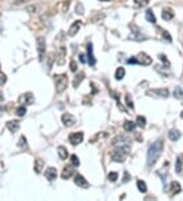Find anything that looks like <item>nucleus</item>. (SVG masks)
<instances>
[{"label": "nucleus", "mask_w": 183, "mask_h": 201, "mask_svg": "<svg viewBox=\"0 0 183 201\" xmlns=\"http://www.w3.org/2000/svg\"><path fill=\"white\" fill-rule=\"evenodd\" d=\"M164 149V143H163L162 139H159V140L155 141L153 144L150 146V148L147 149V163L149 167H153L157 161L159 160V158L161 156Z\"/></svg>", "instance_id": "obj_1"}, {"label": "nucleus", "mask_w": 183, "mask_h": 201, "mask_svg": "<svg viewBox=\"0 0 183 201\" xmlns=\"http://www.w3.org/2000/svg\"><path fill=\"white\" fill-rule=\"evenodd\" d=\"M129 152H130V146L123 144V145H121V146H117L111 152V158L114 162L122 163V162H124L125 158H127Z\"/></svg>", "instance_id": "obj_2"}, {"label": "nucleus", "mask_w": 183, "mask_h": 201, "mask_svg": "<svg viewBox=\"0 0 183 201\" xmlns=\"http://www.w3.org/2000/svg\"><path fill=\"white\" fill-rule=\"evenodd\" d=\"M54 82L56 87V92L58 94H61L66 89L68 85V77L65 73L63 74H55L54 75Z\"/></svg>", "instance_id": "obj_3"}, {"label": "nucleus", "mask_w": 183, "mask_h": 201, "mask_svg": "<svg viewBox=\"0 0 183 201\" xmlns=\"http://www.w3.org/2000/svg\"><path fill=\"white\" fill-rule=\"evenodd\" d=\"M37 51L39 54V60H43V57L46 52V40L44 37H38L37 38Z\"/></svg>", "instance_id": "obj_4"}, {"label": "nucleus", "mask_w": 183, "mask_h": 201, "mask_svg": "<svg viewBox=\"0 0 183 201\" xmlns=\"http://www.w3.org/2000/svg\"><path fill=\"white\" fill-rule=\"evenodd\" d=\"M135 59H136V63L140 64V65H144V66L151 65L152 62H153L152 57L149 56L147 54H145V52L138 53V55L135 57Z\"/></svg>", "instance_id": "obj_5"}, {"label": "nucleus", "mask_w": 183, "mask_h": 201, "mask_svg": "<svg viewBox=\"0 0 183 201\" xmlns=\"http://www.w3.org/2000/svg\"><path fill=\"white\" fill-rule=\"evenodd\" d=\"M147 96L160 97V98H168L169 90L167 88H158V89H150L147 92Z\"/></svg>", "instance_id": "obj_6"}, {"label": "nucleus", "mask_w": 183, "mask_h": 201, "mask_svg": "<svg viewBox=\"0 0 183 201\" xmlns=\"http://www.w3.org/2000/svg\"><path fill=\"white\" fill-rule=\"evenodd\" d=\"M68 140L72 145H78L83 142V132H76V133H71L68 137Z\"/></svg>", "instance_id": "obj_7"}, {"label": "nucleus", "mask_w": 183, "mask_h": 201, "mask_svg": "<svg viewBox=\"0 0 183 201\" xmlns=\"http://www.w3.org/2000/svg\"><path fill=\"white\" fill-rule=\"evenodd\" d=\"M34 96L31 92H26V94H21L19 98V103L21 104V105H32L34 103Z\"/></svg>", "instance_id": "obj_8"}, {"label": "nucleus", "mask_w": 183, "mask_h": 201, "mask_svg": "<svg viewBox=\"0 0 183 201\" xmlns=\"http://www.w3.org/2000/svg\"><path fill=\"white\" fill-rule=\"evenodd\" d=\"M61 121H62V123L65 126L70 127V126L75 124V117L69 113H64L62 115V117H61Z\"/></svg>", "instance_id": "obj_9"}, {"label": "nucleus", "mask_w": 183, "mask_h": 201, "mask_svg": "<svg viewBox=\"0 0 183 201\" xmlns=\"http://www.w3.org/2000/svg\"><path fill=\"white\" fill-rule=\"evenodd\" d=\"M44 176L46 177V179H47L48 181L53 182V181L57 178V170L55 169L54 167L47 168V170H46L45 173H44Z\"/></svg>", "instance_id": "obj_10"}, {"label": "nucleus", "mask_w": 183, "mask_h": 201, "mask_svg": "<svg viewBox=\"0 0 183 201\" xmlns=\"http://www.w3.org/2000/svg\"><path fill=\"white\" fill-rule=\"evenodd\" d=\"M80 26H81V21H75L71 26H70L69 30H68L67 35L69 37H74L78 33Z\"/></svg>", "instance_id": "obj_11"}, {"label": "nucleus", "mask_w": 183, "mask_h": 201, "mask_svg": "<svg viewBox=\"0 0 183 201\" xmlns=\"http://www.w3.org/2000/svg\"><path fill=\"white\" fill-rule=\"evenodd\" d=\"M87 51H88V61H89V64L91 66H94L95 64H96L97 60L96 58H95L94 56V52H93V44L92 43H89L87 46Z\"/></svg>", "instance_id": "obj_12"}, {"label": "nucleus", "mask_w": 183, "mask_h": 201, "mask_svg": "<svg viewBox=\"0 0 183 201\" xmlns=\"http://www.w3.org/2000/svg\"><path fill=\"white\" fill-rule=\"evenodd\" d=\"M74 183H75L78 187H81V188H89V186H90L88 181L80 175H76L74 177Z\"/></svg>", "instance_id": "obj_13"}, {"label": "nucleus", "mask_w": 183, "mask_h": 201, "mask_svg": "<svg viewBox=\"0 0 183 201\" xmlns=\"http://www.w3.org/2000/svg\"><path fill=\"white\" fill-rule=\"evenodd\" d=\"M74 173V169L71 165H65L64 169H63L62 173H61V178L62 179H69L70 177L73 175Z\"/></svg>", "instance_id": "obj_14"}, {"label": "nucleus", "mask_w": 183, "mask_h": 201, "mask_svg": "<svg viewBox=\"0 0 183 201\" xmlns=\"http://www.w3.org/2000/svg\"><path fill=\"white\" fill-rule=\"evenodd\" d=\"M6 127L8 128V130H9L10 132L15 133V132L19 129V121H16V120L9 121V122L6 123Z\"/></svg>", "instance_id": "obj_15"}, {"label": "nucleus", "mask_w": 183, "mask_h": 201, "mask_svg": "<svg viewBox=\"0 0 183 201\" xmlns=\"http://www.w3.org/2000/svg\"><path fill=\"white\" fill-rule=\"evenodd\" d=\"M168 136L171 141H177L180 138V136H181V133L179 132V130H177L176 128H173V129H171L169 131Z\"/></svg>", "instance_id": "obj_16"}, {"label": "nucleus", "mask_w": 183, "mask_h": 201, "mask_svg": "<svg viewBox=\"0 0 183 201\" xmlns=\"http://www.w3.org/2000/svg\"><path fill=\"white\" fill-rule=\"evenodd\" d=\"M44 165H45V163H44L43 160H41V158H36V160H35V163H34V171L36 172L37 174H40L42 172V170H43Z\"/></svg>", "instance_id": "obj_17"}, {"label": "nucleus", "mask_w": 183, "mask_h": 201, "mask_svg": "<svg viewBox=\"0 0 183 201\" xmlns=\"http://www.w3.org/2000/svg\"><path fill=\"white\" fill-rule=\"evenodd\" d=\"M181 191H182V188H181V186H180L179 183L176 182V181L171 183V192L173 195H176V194L180 193Z\"/></svg>", "instance_id": "obj_18"}, {"label": "nucleus", "mask_w": 183, "mask_h": 201, "mask_svg": "<svg viewBox=\"0 0 183 201\" xmlns=\"http://www.w3.org/2000/svg\"><path fill=\"white\" fill-rule=\"evenodd\" d=\"M57 151H58V156H60V158L61 160H66L67 158V156H68V151H67V149H66V147L65 146H58V148H57Z\"/></svg>", "instance_id": "obj_19"}, {"label": "nucleus", "mask_w": 183, "mask_h": 201, "mask_svg": "<svg viewBox=\"0 0 183 201\" xmlns=\"http://www.w3.org/2000/svg\"><path fill=\"white\" fill-rule=\"evenodd\" d=\"M83 78H85V73H83V72H79L78 74H76V76L74 77V79H73V87L74 88L78 87V85H80V82L83 80Z\"/></svg>", "instance_id": "obj_20"}, {"label": "nucleus", "mask_w": 183, "mask_h": 201, "mask_svg": "<svg viewBox=\"0 0 183 201\" xmlns=\"http://www.w3.org/2000/svg\"><path fill=\"white\" fill-rule=\"evenodd\" d=\"M145 19L151 23H156V16L154 15L153 10L152 9H147V11H145Z\"/></svg>", "instance_id": "obj_21"}, {"label": "nucleus", "mask_w": 183, "mask_h": 201, "mask_svg": "<svg viewBox=\"0 0 183 201\" xmlns=\"http://www.w3.org/2000/svg\"><path fill=\"white\" fill-rule=\"evenodd\" d=\"M123 128H124V130L127 132L133 131V130L135 129V123L132 122V121H125L124 124H123Z\"/></svg>", "instance_id": "obj_22"}, {"label": "nucleus", "mask_w": 183, "mask_h": 201, "mask_svg": "<svg viewBox=\"0 0 183 201\" xmlns=\"http://www.w3.org/2000/svg\"><path fill=\"white\" fill-rule=\"evenodd\" d=\"M162 17H163V19L169 21L174 17V13L172 12L170 9H164L162 12Z\"/></svg>", "instance_id": "obj_23"}, {"label": "nucleus", "mask_w": 183, "mask_h": 201, "mask_svg": "<svg viewBox=\"0 0 183 201\" xmlns=\"http://www.w3.org/2000/svg\"><path fill=\"white\" fill-rule=\"evenodd\" d=\"M125 75V69L123 67H119L117 68V70H116L115 72V77L117 80H121V79L124 77Z\"/></svg>", "instance_id": "obj_24"}, {"label": "nucleus", "mask_w": 183, "mask_h": 201, "mask_svg": "<svg viewBox=\"0 0 183 201\" xmlns=\"http://www.w3.org/2000/svg\"><path fill=\"white\" fill-rule=\"evenodd\" d=\"M129 138L128 137H124L123 135H119L118 137H116L113 140V144H117V143H125V142H128Z\"/></svg>", "instance_id": "obj_25"}, {"label": "nucleus", "mask_w": 183, "mask_h": 201, "mask_svg": "<svg viewBox=\"0 0 183 201\" xmlns=\"http://www.w3.org/2000/svg\"><path fill=\"white\" fill-rule=\"evenodd\" d=\"M137 188H138V190H140V192H142V193H145V192H147V185H145V183L142 180H138L137 181Z\"/></svg>", "instance_id": "obj_26"}, {"label": "nucleus", "mask_w": 183, "mask_h": 201, "mask_svg": "<svg viewBox=\"0 0 183 201\" xmlns=\"http://www.w3.org/2000/svg\"><path fill=\"white\" fill-rule=\"evenodd\" d=\"M182 161L180 160V158H177L176 161V165H175V172L177 174H181L182 173Z\"/></svg>", "instance_id": "obj_27"}, {"label": "nucleus", "mask_w": 183, "mask_h": 201, "mask_svg": "<svg viewBox=\"0 0 183 201\" xmlns=\"http://www.w3.org/2000/svg\"><path fill=\"white\" fill-rule=\"evenodd\" d=\"M136 123H137V125L140 126V128H145L147 120H145V118L144 116H137L136 117Z\"/></svg>", "instance_id": "obj_28"}, {"label": "nucleus", "mask_w": 183, "mask_h": 201, "mask_svg": "<svg viewBox=\"0 0 183 201\" xmlns=\"http://www.w3.org/2000/svg\"><path fill=\"white\" fill-rule=\"evenodd\" d=\"M74 10H75V13L78 15H83V13H85V7H83V5L81 3H78L75 5V8H74Z\"/></svg>", "instance_id": "obj_29"}, {"label": "nucleus", "mask_w": 183, "mask_h": 201, "mask_svg": "<svg viewBox=\"0 0 183 201\" xmlns=\"http://www.w3.org/2000/svg\"><path fill=\"white\" fill-rule=\"evenodd\" d=\"M159 58L162 60V62H163V65L165 66V67H170V65H171V63L169 62V60L167 59V56L165 54H160L159 55Z\"/></svg>", "instance_id": "obj_30"}, {"label": "nucleus", "mask_w": 183, "mask_h": 201, "mask_svg": "<svg viewBox=\"0 0 183 201\" xmlns=\"http://www.w3.org/2000/svg\"><path fill=\"white\" fill-rule=\"evenodd\" d=\"M133 1L138 7H145V6H147L150 3L151 0H133Z\"/></svg>", "instance_id": "obj_31"}, {"label": "nucleus", "mask_w": 183, "mask_h": 201, "mask_svg": "<svg viewBox=\"0 0 183 201\" xmlns=\"http://www.w3.org/2000/svg\"><path fill=\"white\" fill-rule=\"evenodd\" d=\"M108 179H109V181H111V182H116L118 179V174L116 173V172H110V173L108 174Z\"/></svg>", "instance_id": "obj_32"}, {"label": "nucleus", "mask_w": 183, "mask_h": 201, "mask_svg": "<svg viewBox=\"0 0 183 201\" xmlns=\"http://www.w3.org/2000/svg\"><path fill=\"white\" fill-rule=\"evenodd\" d=\"M174 97L177 99H181L183 97V90L179 87H177L174 90Z\"/></svg>", "instance_id": "obj_33"}, {"label": "nucleus", "mask_w": 183, "mask_h": 201, "mask_svg": "<svg viewBox=\"0 0 183 201\" xmlns=\"http://www.w3.org/2000/svg\"><path fill=\"white\" fill-rule=\"evenodd\" d=\"M133 28H134V30H131L132 33H133V39L136 40V38H140V37H142V34H140V30L137 28V26H133Z\"/></svg>", "instance_id": "obj_34"}, {"label": "nucleus", "mask_w": 183, "mask_h": 201, "mask_svg": "<svg viewBox=\"0 0 183 201\" xmlns=\"http://www.w3.org/2000/svg\"><path fill=\"white\" fill-rule=\"evenodd\" d=\"M26 113V109L23 106H21V107H19L16 109V115L17 116H19V117H21V116H25V114Z\"/></svg>", "instance_id": "obj_35"}, {"label": "nucleus", "mask_w": 183, "mask_h": 201, "mask_svg": "<svg viewBox=\"0 0 183 201\" xmlns=\"http://www.w3.org/2000/svg\"><path fill=\"white\" fill-rule=\"evenodd\" d=\"M69 4H70V0H64V1L62 2V12L63 13L68 11V9H69Z\"/></svg>", "instance_id": "obj_36"}, {"label": "nucleus", "mask_w": 183, "mask_h": 201, "mask_svg": "<svg viewBox=\"0 0 183 201\" xmlns=\"http://www.w3.org/2000/svg\"><path fill=\"white\" fill-rule=\"evenodd\" d=\"M71 163H72V165H73L74 168L75 167H78L79 165V160H78V156H75V154H72L71 156Z\"/></svg>", "instance_id": "obj_37"}, {"label": "nucleus", "mask_w": 183, "mask_h": 201, "mask_svg": "<svg viewBox=\"0 0 183 201\" xmlns=\"http://www.w3.org/2000/svg\"><path fill=\"white\" fill-rule=\"evenodd\" d=\"M6 80H7V77H6V75L2 71H0V85H5Z\"/></svg>", "instance_id": "obj_38"}, {"label": "nucleus", "mask_w": 183, "mask_h": 201, "mask_svg": "<svg viewBox=\"0 0 183 201\" xmlns=\"http://www.w3.org/2000/svg\"><path fill=\"white\" fill-rule=\"evenodd\" d=\"M112 96L114 97L115 99H117V104H118V108L119 109L121 110V111H124V112H126V110L125 109H123L122 107H121V104H120V101H119V94H116V92H112Z\"/></svg>", "instance_id": "obj_39"}, {"label": "nucleus", "mask_w": 183, "mask_h": 201, "mask_svg": "<svg viewBox=\"0 0 183 201\" xmlns=\"http://www.w3.org/2000/svg\"><path fill=\"white\" fill-rule=\"evenodd\" d=\"M125 101H126L127 106H128L129 108H131V109H133L134 108L133 102L130 100V96H129V94H126V97H125Z\"/></svg>", "instance_id": "obj_40"}, {"label": "nucleus", "mask_w": 183, "mask_h": 201, "mask_svg": "<svg viewBox=\"0 0 183 201\" xmlns=\"http://www.w3.org/2000/svg\"><path fill=\"white\" fill-rule=\"evenodd\" d=\"M162 36H163V39L167 40L168 42H171L172 41V38H171V35L169 34L167 31H163L162 32Z\"/></svg>", "instance_id": "obj_41"}, {"label": "nucleus", "mask_w": 183, "mask_h": 201, "mask_svg": "<svg viewBox=\"0 0 183 201\" xmlns=\"http://www.w3.org/2000/svg\"><path fill=\"white\" fill-rule=\"evenodd\" d=\"M69 68H70V70H71L72 72H74L76 69H78V64H76V62H75L74 60H71V61H70V63H69Z\"/></svg>", "instance_id": "obj_42"}, {"label": "nucleus", "mask_w": 183, "mask_h": 201, "mask_svg": "<svg viewBox=\"0 0 183 201\" xmlns=\"http://www.w3.org/2000/svg\"><path fill=\"white\" fill-rule=\"evenodd\" d=\"M26 11H28V13H35L37 11L36 5H28V6H26Z\"/></svg>", "instance_id": "obj_43"}, {"label": "nucleus", "mask_w": 183, "mask_h": 201, "mask_svg": "<svg viewBox=\"0 0 183 201\" xmlns=\"http://www.w3.org/2000/svg\"><path fill=\"white\" fill-rule=\"evenodd\" d=\"M19 146H25V145H26V139L25 138V136H21V140H19Z\"/></svg>", "instance_id": "obj_44"}, {"label": "nucleus", "mask_w": 183, "mask_h": 201, "mask_svg": "<svg viewBox=\"0 0 183 201\" xmlns=\"http://www.w3.org/2000/svg\"><path fill=\"white\" fill-rule=\"evenodd\" d=\"M124 175H125V176L123 177L122 181H123V183H126V182H128V181L130 180V176H129V174L127 173V172H125Z\"/></svg>", "instance_id": "obj_45"}, {"label": "nucleus", "mask_w": 183, "mask_h": 201, "mask_svg": "<svg viewBox=\"0 0 183 201\" xmlns=\"http://www.w3.org/2000/svg\"><path fill=\"white\" fill-rule=\"evenodd\" d=\"M79 61H80L81 63H85L87 62V56H85V54H79Z\"/></svg>", "instance_id": "obj_46"}, {"label": "nucleus", "mask_w": 183, "mask_h": 201, "mask_svg": "<svg viewBox=\"0 0 183 201\" xmlns=\"http://www.w3.org/2000/svg\"><path fill=\"white\" fill-rule=\"evenodd\" d=\"M3 101H4V96H3V94L0 92V103H1V102H3Z\"/></svg>", "instance_id": "obj_47"}, {"label": "nucleus", "mask_w": 183, "mask_h": 201, "mask_svg": "<svg viewBox=\"0 0 183 201\" xmlns=\"http://www.w3.org/2000/svg\"><path fill=\"white\" fill-rule=\"evenodd\" d=\"M3 110H4V108H3V107H1V106H0V116H1V115H2V113H3Z\"/></svg>", "instance_id": "obj_48"}, {"label": "nucleus", "mask_w": 183, "mask_h": 201, "mask_svg": "<svg viewBox=\"0 0 183 201\" xmlns=\"http://www.w3.org/2000/svg\"><path fill=\"white\" fill-rule=\"evenodd\" d=\"M180 116H181V117H182V118H183V111L181 112V114H180Z\"/></svg>", "instance_id": "obj_49"}, {"label": "nucleus", "mask_w": 183, "mask_h": 201, "mask_svg": "<svg viewBox=\"0 0 183 201\" xmlns=\"http://www.w3.org/2000/svg\"><path fill=\"white\" fill-rule=\"evenodd\" d=\"M101 1H110V0H101Z\"/></svg>", "instance_id": "obj_50"}, {"label": "nucleus", "mask_w": 183, "mask_h": 201, "mask_svg": "<svg viewBox=\"0 0 183 201\" xmlns=\"http://www.w3.org/2000/svg\"><path fill=\"white\" fill-rule=\"evenodd\" d=\"M0 68H1V66H0Z\"/></svg>", "instance_id": "obj_51"}, {"label": "nucleus", "mask_w": 183, "mask_h": 201, "mask_svg": "<svg viewBox=\"0 0 183 201\" xmlns=\"http://www.w3.org/2000/svg\"><path fill=\"white\" fill-rule=\"evenodd\" d=\"M182 158H183V156H182Z\"/></svg>", "instance_id": "obj_52"}]
</instances>
